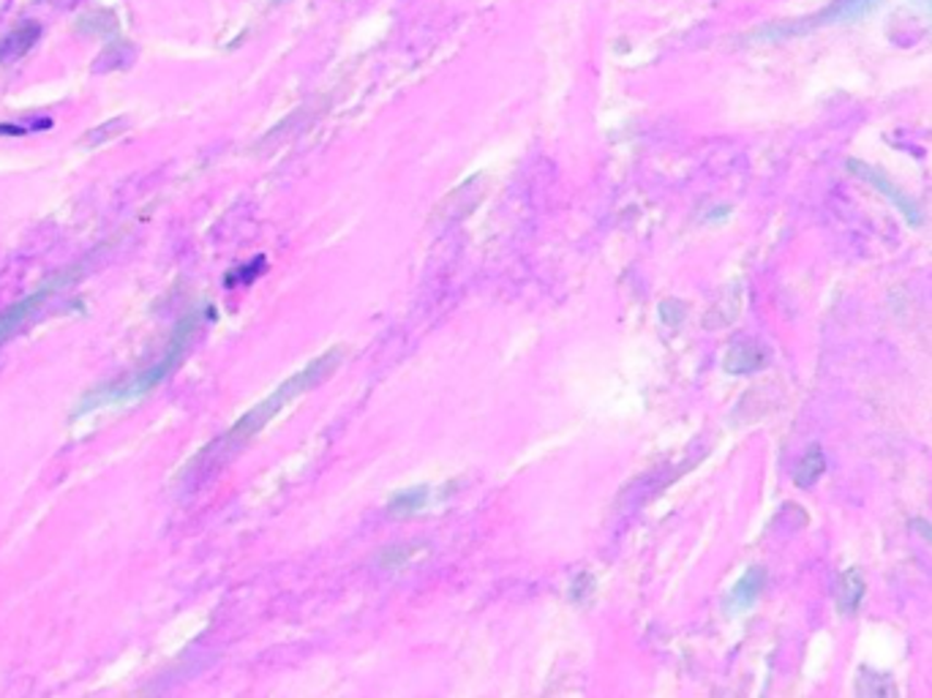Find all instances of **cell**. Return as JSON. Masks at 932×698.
Wrapping results in <instances>:
<instances>
[{
  "instance_id": "6da1fadb",
  "label": "cell",
  "mask_w": 932,
  "mask_h": 698,
  "mask_svg": "<svg viewBox=\"0 0 932 698\" xmlns=\"http://www.w3.org/2000/svg\"><path fill=\"white\" fill-rule=\"evenodd\" d=\"M343 358H347V347H343V344L325 349L319 358H314L308 365H303L300 371H294L289 380H283L281 385H278L276 390H273L270 396L265 398V401H259L254 409H249V412H245L243 418H240L238 423L232 425V431L227 434V440L229 442H245V440H251L254 434H259V431L265 429V425L270 423V420L276 418V414L281 412V409L287 407L289 401H294V398L303 396L305 390H311V387H316L319 382H325L327 376H330L332 371H336L338 365L343 363Z\"/></svg>"
},
{
  "instance_id": "7a4b0ae2",
  "label": "cell",
  "mask_w": 932,
  "mask_h": 698,
  "mask_svg": "<svg viewBox=\"0 0 932 698\" xmlns=\"http://www.w3.org/2000/svg\"><path fill=\"white\" fill-rule=\"evenodd\" d=\"M196 327H199V316L191 314L185 316L183 322L178 325V330H174L172 341H169L167 352H164V358L158 360L156 365H150L147 371H142V374H136L134 380H125V382H114V385L104 387V390L93 393L87 401H82V407L93 409V407H101V404L109 401H125V398H136V396H145V393H150L153 387L158 385L161 380H167L169 374H172L174 365L183 360L185 349H189L191 338H194Z\"/></svg>"
},
{
  "instance_id": "3957f363",
  "label": "cell",
  "mask_w": 932,
  "mask_h": 698,
  "mask_svg": "<svg viewBox=\"0 0 932 698\" xmlns=\"http://www.w3.org/2000/svg\"><path fill=\"white\" fill-rule=\"evenodd\" d=\"M883 0H832L821 14L810 16L804 25H790V27H777V31H766L763 36H790V33L810 31V27L821 25H839V22H856L861 16L870 14L872 9H877Z\"/></svg>"
},
{
  "instance_id": "277c9868",
  "label": "cell",
  "mask_w": 932,
  "mask_h": 698,
  "mask_svg": "<svg viewBox=\"0 0 932 698\" xmlns=\"http://www.w3.org/2000/svg\"><path fill=\"white\" fill-rule=\"evenodd\" d=\"M848 169H850V172L859 174L861 180H867V183H870V185H875V189L881 191V194L886 196L888 202H894V205H897V210L905 216V221L913 224V227H919V224H921V210H919V207H916V202L910 200V196L905 194V191H899L897 185H894L892 180H888L886 174L881 172V169L870 167V164H864V161H856V158H854V161H848Z\"/></svg>"
},
{
  "instance_id": "5b68a950",
  "label": "cell",
  "mask_w": 932,
  "mask_h": 698,
  "mask_svg": "<svg viewBox=\"0 0 932 698\" xmlns=\"http://www.w3.org/2000/svg\"><path fill=\"white\" fill-rule=\"evenodd\" d=\"M55 289H58L55 284H47L44 289L27 294L25 300H20V303H14L9 311H3V314H0V347H3L9 338H14L16 333H20L22 327L27 325V322H33V316H36L38 311H41L44 305L49 303V298L55 294Z\"/></svg>"
},
{
  "instance_id": "8992f818",
  "label": "cell",
  "mask_w": 932,
  "mask_h": 698,
  "mask_svg": "<svg viewBox=\"0 0 932 698\" xmlns=\"http://www.w3.org/2000/svg\"><path fill=\"white\" fill-rule=\"evenodd\" d=\"M723 365L730 374H752V371L766 365V349L758 341H752V338H741V341L730 344Z\"/></svg>"
},
{
  "instance_id": "52a82bcc",
  "label": "cell",
  "mask_w": 932,
  "mask_h": 698,
  "mask_svg": "<svg viewBox=\"0 0 932 698\" xmlns=\"http://www.w3.org/2000/svg\"><path fill=\"white\" fill-rule=\"evenodd\" d=\"M38 36H41V27H38L36 22H25V25L14 27V31L0 41V63H14V60H20L22 55L36 44Z\"/></svg>"
},
{
  "instance_id": "ba28073f",
  "label": "cell",
  "mask_w": 932,
  "mask_h": 698,
  "mask_svg": "<svg viewBox=\"0 0 932 698\" xmlns=\"http://www.w3.org/2000/svg\"><path fill=\"white\" fill-rule=\"evenodd\" d=\"M763 581H766V573H763L761 567H750V570L736 581V587L730 589V605H734V609H747V605L755 603L763 589Z\"/></svg>"
},
{
  "instance_id": "9c48e42d",
  "label": "cell",
  "mask_w": 932,
  "mask_h": 698,
  "mask_svg": "<svg viewBox=\"0 0 932 698\" xmlns=\"http://www.w3.org/2000/svg\"><path fill=\"white\" fill-rule=\"evenodd\" d=\"M861 598H864V578L859 570H848L839 576L837 583V605L843 614H856Z\"/></svg>"
},
{
  "instance_id": "30bf717a",
  "label": "cell",
  "mask_w": 932,
  "mask_h": 698,
  "mask_svg": "<svg viewBox=\"0 0 932 698\" xmlns=\"http://www.w3.org/2000/svg\"><path fill=\"white\" fill-rule=\"evenodd\" d=\"M823 469H826V458H823V450L818 445H812L810 450L804 453V458L799 461V467H796V474H794L796 485L807 489V485H812L818 478H821Z\"/></svg>"
},
{
  "instance_id": "8fae6325",
  "label": "cell",
  "mask_w": 932,
  "mask_h": 698,
  "mask_svg": "<svg viewBox=\"0 0 932 698\" xmlns=\"http://www.w3.org/2000/svg\"><path fill=\"white\" fill-rule=\"evenodd\" d=\"M428 494L431 491L425 489V485H414V489H407V491H401V494H396L390 500V513H401V516H407V513H414V510H423L425 507V502H428Z\"/></svg>"
},
{
  "instance_id": "7c38bea8",
  "label": "cell",
  "mask_w": 932,
  "mask_h": 698,
  "mask_svg": "<svg viewBox=\"0 0 932 698\" xmlns=\"http://www.w3.org/2000/svg\"><path fill=\"white\" fill-rule=\"evenodd\" d=\"M659 316H663L665 325L676 327L681 322V316H685V303H679V300H665V303H659Z\"/></svg>"
}]
</instances>
